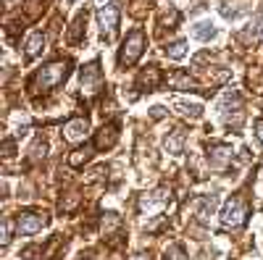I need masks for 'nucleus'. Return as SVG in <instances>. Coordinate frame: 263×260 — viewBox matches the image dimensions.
I'll use <instances>...</instances> for the list:
<instances>
[{"label": "nucleus", "instance_id": "4468645a", "mask_svg": "<svg viewBox=\"0 0 263 260\" xmlns=\"http://www.w3.org/2000/svg\"><path fill=\"white\" fill-rule=\"evenodd\" d=\"M182 142H184V132H174L171 139H166V147H168V153H182Z\"/></svg>", "mask_w": 263, "mask_h": 260}, {"label": "nucleus", "instance_id": "7ed1b4c3", "mask_svg": "<svg viewBox=\"0 0 263 260\" xmlns=\"http://www.w3.org/2000/svg\"><path fill=\"white\" fill-rule=\"evenodd\" d=\"M245 221H248V208H245V203H242V200L227 203L224 215H221L224 229H239V226H245Z\"/></svg>", "mask_w": 263, "mask_h": 260}, {"label": "nucleus", "instance_id": "6e6552de", "mask_svg": "<svg viewBox=\"0 0 263 260\" xmlns=\"http://www.w3.org/2000/svg\"><path fill=\"white\" fill-rule=\"evenodd\" d=\"M87 129H90V124H87V118H74V121H69L66 124V139H71V142H79V139H84L87 137Z\"/></svg>", "mask_w": 263, "mask_h": 260}, {"label": "nucleus", "instance_id": "39448f33", "mask_svg": "<svg viewBox=\"0 0 263 260\" xmlns=\"http://www.w3.org/2000/svg\"><path fill=\"white\" fill-rule=\"evenodd\" d=\"M45 224H48L45 215H37V213H21V215H18V221H16V231H18V236H27V234L40 231Z\"/></svg>", "mask_w": 263, "mask_h": 260}, {"label": "nucleus", "instance_id": "f8f14e48", "mask_svg": "<svg viewBox=\"0 0 263 260\" xmlns=\"http://www.w3.org/2000/svg\"><path fill=\"white\" fill-rule=\"evenodd\" d=\"M158 82H161V74H158V69H147V71L140 76V84H142V87H147V90H156V87H158Z\"/></svg>", "mask_w": 263, "mask_h": 260}, {"label": "nucleus", "instance_id": "6ab92c4d", "mask_svg": "<svg viewBox=\"0 0 263 260\" xmlns=\"http://www.w3.org/2000/svg\"><path fill=\"white\" fill-rule=\"evenodd\" d=\"M258 139L263 142V124H258Z\"/></svg>", "mask_w": 263, "mask_h": 260}, {"label": "nucleus", "instance_id": "0eeeda50", "mask_svg": "<svg viewBox=\"0 0 263 260\" xmlns=\"http://www.w3.org/2000/svg\"><path fill=\"white\" fill-rule=\"evenodd\" d=\"M100 84H103V74H100V69H98V63L82 69V87H84L87 92H98Z\"/></svg>", "mask_w": 263, "mask_h": 260}, {"label": "nucleus", "instance_id": "f03ea898", "mask_svg": "<svg viewBox=\"0 0 263 260\" xmlns=\"http://www.w3.org/2000/svg\"><path fill=\"white\" fill-rule=\"evenodd\" d=\"M142 50H145V32L135 29L126 37V42H124V50L119 55V66H132V63L142 55Z\"/></svg>", "mask_w": 263, "mask_h": 260}, {"label": "nucleus", "instance_id": "1a4fd4ad", "mask_svg": "<svg viewBox=\"0 0 263 260\" xmlns=\"http://www.w3.org/2000/svg\"><path fill=\"white\" fill-rule=\"evenodd\" d=\"M42 50H45V34L37 32V34H32L29 42H27V58H37Z\"/></svg>", "mask_w": 263, "mask_h": 260}, {"label": "nucleus", "instance_id": "2eb2a0df", "mask_svg": "<svg viewBox=\"0 0 263 260\" xmlns=\"http://www.w3.org/2000/svg\"><path fill=\"white\" fill-rule=\"evenodd\" d=\"M171 84H174V87H179V90H190V84H192V79H190L187 74L177 71V74L171 76Z\"/></svg>", "mask_w": 263, "mask_h": 260}, {"label": "nucleus", "instance_id": "423d86ee", "mask_svg": "<svg viewBox=\"0 0 263 260\" xmlns=\"http://www.w3.org/2000/svg\"><path fill=\"white\" fill-rule=\"evenodd\" d=\"M166 203H168V192H166V189H158V192L142 194V200H140V210H142V213H147V215H153L156 210L166 208Z\"/></svg>", "mask_w": 263, "mask_h": 260}, {"label": "nucleus", "instance_id": "aec40b11", "mask_svg": "<svg viewBox=\"0 0 263 260\" xmlns=\"http://www.w3.org/2000/svg\"><path fill=\"white\" fill-rule=\"evenodd\" d=\"M135 260H147V257H142V255H137V257H135Z\"/></svg>", "mask_w": 263, "mask_h": 260}, {"label": "nucleus", "instance_id": "a211bd4d", "mask_svg": "<svg viewBox=\"0 0 263 260\" xmlns=\"http://www.w3.org/2000/svg\"><path fill=\"white\" fill-rule=\"evenodd\" d=\"M11 242V221H3V245Z\"/></svg>", "mask_w": 263, "mask_h": 260}, {"label": "nucleus", "instance_id": "ddd939ff", "mask_svg": "<svg viewBox=\"0 0 263 260\" xmlns=\"http://www.w3.org/2000/svg\"><path fill=\"white\" fill-rule=\"evenodd\" d=\"M184 53H187V42L184 39H177V42H171V45L166 48V55L168 58H184Z\"/></svg>", "mask_w": 263, "mask_h": 260}, {"label": "nucleus", "instance_id": "dca6fc26", "mask_svg": "<svg viewBox=\"0 0 263 260\" xmlns=\"http://www.w3.org/2000/svg\"><path fill=\"white\" fill-rule=\"evenodd\" d=\"M90 153H92L90 147H84V150H77V155H71V158H69V163H71V166H82V163H84L87 158H90Z\"/></svg>", "mask_w": 263, "mask_h": 260}, {"label": "nucleus", "instance_id": "9b49d317", "mask_svg": "<svg viewBox=\"0 0 263 260\" xmlns=\"http://www.w3.org/2000/svg\"><path fill=\"white\" fill-rule=\"evenodd\" d=\"M174 105L179 108V113H184V116H192V118H197L203 113V108L197 105V103H184V100H174Z\"/></svg>", "mask_w": 263, "mask_h": 260}, {"label": "nucleus", "instance_id": "f3484780", "mask_svg": "<svg viewBox=\"0 0 263 260\" xmlns=\"http://www.w3.org/2000/svg\"><path fill=\"white\" fill-rule=\"evenodd\" d=\"M166 260H184V250H182L179 245L168 247V250H166Z\"/></svg>", "mask_w": 263, "mask_h": 260}, {"label": "nucleus", "instance_id": "9d476101", "mask_svg": "<svg viewBox=\"0 0 263 260\" xmlns=\"http://www.w3.org/2000/svg\"><path fill=\"white\" fill-rule=\"evenodd\" d=\"M213 34H216V29H213L211 21H200V24H195V29H192L195 39H211Z\"/></svg>", "mask_w": 263, "mask_h": 260}, {"label": "nucleus", "instance_id": "f257e3e1", "mask_svg": "<svg viewBox=\"0 0 263 260\" xmlns=\"http://www.w3.org/2000/svg\"><path fill=\"white\" fill-rule=\"evenodd\" d=\"M66 76H69V63L66 61H55V63H50V66H45L40 74H37V79H34V90L40 92H48V90H53V87H58Z\"/></svg>", "mask_w": 263, "mask_h": 260}, {"label": "nucleus", "instance_id": "20e7f679", "mask_svg": "<svg viewBox=\"0 0 263 260\" xmlns=\"http://www.w3.org/2000/svg\"><path fill=\"white\" fill-rule=\"evenodd\" d=\"M119 13H121L119 3H108L105 8H100V11H98L100 29H103V34H105L108 39L114 37V32H116V27H119Z\"/></svg>", "mask_w": 263, "mask_h": 260}]
</instances>
